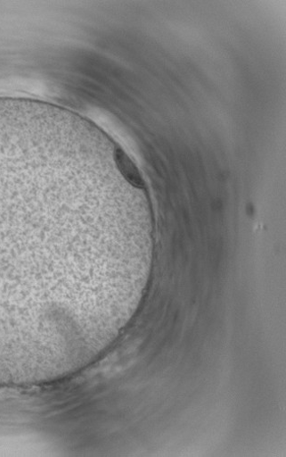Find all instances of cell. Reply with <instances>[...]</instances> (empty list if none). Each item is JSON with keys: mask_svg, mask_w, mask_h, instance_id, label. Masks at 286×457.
Listing matches in <instances>:
<instances>
[{"mask_svg": "<svg viewBox=\"0 0 286 457\" xmlns=\"http://www.w3.org/2000/svg\"><path fill=\"white\" fill-rule=\"evenodd\" d=\"M60 183L23 164H0V319L45 312L84 282L82 262L53 237Z\"/></svg>", "mask_w": 286, "mask_h": 457, "instance_id": "obj_1", "label": "cell"}, {"mask_svg": "<svg viewBox=\"0 0 286 457\" xmlns=\"http://www.w3.org/2000/svg\"><path fill=\"white\" fill-rule=\"evenodd\" d=\"M113 158L126 180L137 189H144L145 183L139 170L122 148L114 149Z\"/></svg>", "mask_w": 286, "mask_h": 457, "instance_id": "obj_2", "label": "cell"}]
</instances>
